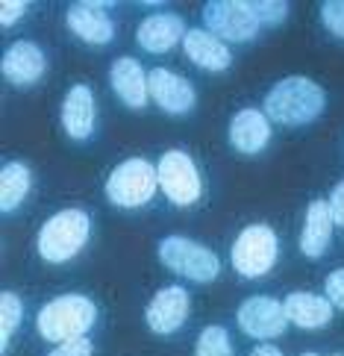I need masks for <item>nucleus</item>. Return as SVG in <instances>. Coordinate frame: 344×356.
<instances>
[{
  "label": "nucleus",
  "instance_id": "obj_1",
  "mask_svg": "<svg viewBox=\"0 0 344 356\" xmlns=\"http://www.w3.org/2000/svg\"><path fill=\"white\" fill-rule=\"evenodd\" d=\"M327 95L324 88L309 77H286L279 80L265 97V115L268 121H277L283 127L309 124L324 112Z\"/></svg>",
  "mask_w": 344,
  "mask_h": 356
},
{
  "label": "nucleus",
  "instance_id": "obj_2",
  "mask_svg": "<svg viewBox=\"0 0 344 356\" xmlns=\"http://www.w3.org/2000/svg\"><path fill=\"white\" fill-rule=\"evenodd\" d=\"M88 233H92V218L83 209H59L38 230L35 238L38 257L54 265L68 262L85 248Z\"/></svg>",
  "mask_w": 344,
  "mask_h": 356
},
{
  "label": "nucleus",
  "instance_id": "obj_3",
  "mask_svg": "<svg viewBox=\"0 0 344 356\" xmlns=\"http://www.w3.org/2000/svg\"><path fill=\"white\" fill-rule=\"evenodd\" d=\"M97 321V307L83 295H62L44 303L42 312L35 318V327L44 341H71L83 339Z\"/></svg>",
  "mask_w": 344,
  "mask_h": 356
},
{
  "label": "nucleus",
  "instance_id": "obj_4",
  "mask_svg": "<svg viewBox=\"0 0 344 356\" xmlns=\"http://www.w3.org/2000/svg\"><path fill=\"white\" fill-rule=\"evenodd\" d=\"M159 188V171L156 165H150L147 159H126L118 168L109 174L106 180V197L121 209H138L150 203V197Z\"/></svg>",
  "mask_w": 344,
  "mask_h": 356
},
{
  "label": "nucleus",
  "instance_id": "obj_5",
  "mask_svg": "<svg viewBox=\"0 0 344 356\" xmlns=\"http://www.w3.org/2000/svg\"><path fill=\"white\" fill-rule=\"evenodd\" d=\"M159 259L168 271H174L177 277H186L191 283H212L215 277L221 274V262L218 257L197 245L191 238L183 236H168L159 241Z\"/></svg>",
  "mask_w": 344,
  "mask_h": 356
},
{
  "label": "nucleus",
  "instance_id": "obj_6",
  "mask_svg": "<svg viewBox=\"0 0 344 356\" xmlns=\"http://www.w3.org/2000/svg\"><path fill=\"white\" fill-rule=\"evenodd\" d=\"M277 250H279V241H277V233L271 230V227L268 224H250L238 233L229 257H233V268L241 277L256 280V277H265L274 268Z\"/></svg>",
  "mask_w": 344,
  "mask_h": 356
},
{
  "label": "nucleus",
  "instance_id": "obj_7",
  "mask_svg": "<svg viewBox=\"0 0 344 356\" xmlns=\"http://www.w3.org/2000/svg\"><path fill=\"white\" fill-rule=\"evenodd\" d=\"M156 171H159V188L171 203H177V207H191V203L200 200L203 180H200L195 159L188 154H183V150H168V154H162V159L156 162Z\"/></svg>",
  "mask_w": 344,
  "mask_h": 356
},
{
  "label": "nucleus",
  "instance_id": "obj_8",
  "mask_svg": "<svg viewBox=\"0 0 344 356\" xmlns=\"http://www.w3.org/2000/svg\"><path fill=\"white\" fill-rule=\"evenodd\" d=\"M203 24L221 42H250L259 33V24L245 0H212L203 6Z\"/></svg>",
  "mask_w": 344,
  "mask_h": 356
},
{
  "label": "nucleus",
  "instance_id": "obj_9",
  "mask_svg": "<svg viewBox=\"0 0 344 356\" xmlns=\"http://www.w3.org/2000/svg\"><path fill=\"white\" fill-rule=\"evenodd\" d=\"M286 324H288L286 309L277 298L256 295V298H247L238 307V327L245 330V336H250V339H259V341L277 339L286 333Z\"/></svg>",
  "mask_w": 344,
  "mask_h": 356
},
{
  "label": "nucleus",
  "instance_id": "obj_10",
  "mask_svg": "<svg viewBox=\"0 0 344 356\" xmlns=\"http://www.w3.org/2000/svg\"><path fill=\"white\" fill-rule=\"evenodd\" d=\"M191 312V298L188 291L183 286H165L159 289L156 295H153V300L147 303V312H145V321L147 327L153 330V333L159 336H171L177 333L186 318Z\"/></svg>",
  "mask_w": 344,
  "mask_h": 356
},
{
  "label": "nucleus",
  "instance_id": "obj_11",
  "mask_svg": "<svg viewBox=\"0 0 344 356\" xmlns=\"http://www.w3.org/2000/svg\"><path fill=\"white\" fill-rule=\"evenodd\" d=\"M147 86H150V100H156V106L168 112V115H186L197 104L195 86L168 68H153L147 74Z\"/></svg>",
  "mask_w": 344,
  "mask_h": 356
},
{
  "label": "nucleus",
  "instance_id": "obj_12",
  "mask_svg": "<svg viewBox=\"0 0 344 356\" xmlns=\"http://www.w3.org/2000/svg\"><path fill=\"white\" fill-rule=\"evenodd\" d=\"M109 83L115 95L130 109H145L150 100V86H147V71L138 65L133 56H121L112 62L109 68Z\"/></svg>",
  "mask_w": 344,
  "mask_h": 356
},
{
  "label": "nucleus",
  "instance_id": "obj_13",
  "mask_svg": "<svg viewBox=\"0 0 344 356\" xmlns=\"http://www.w3.org/2000/svg\"><path fill=\"white\" fill-rule=\"evenodd\" d=\"M0 68H3V77L12 86H33V83L42 80L47 59L35 42H15V44L6 47L3 65Z\"/></svg>",
  "mask_w": 344,
  "mask_h": 356
},
{
  "label": "nucleus",
  "instance_id": "obj_14",
  "mask_svg": "<svg viewBox=\"0 0 344 356\" xmlns=\"http://www.w3.org/2000/svg\"><path fill=\"white\" fill-rule=\"evenodd\" d=\"M186 24L180 15L174 12H156V15H147L136 30V42L142 44L147 54H165L171 50L177 42L186 39Z\"/></svg>",
  "mask_w": 344,
  "mask_h": 356
},
{
  "label": "nucleus",
  "instance_id": "obj_15",
  "mask_svg": "<svg viewBox=\"0 0 344 356\" xmlns=\"http://www.w3.org/2000/svg\"><path fill=\"white\" fill-rule=\"evenodd\" d=\"M109 3H74L68 9V27L88 44H109L115 35V24L106 15Z\"/></svg>",
  "mask_w": 344,
  "mask_h": 356
},
{
  "label": "nucleus",
  "instance_id": "obj_16",
  "mask_svg": "<svg viewBox=\"0 0 344 356\" xmlns=\"http://www.w3.org/2000/svg\"><path fill=\"white\" fill-rule=\"evenodd\" d=\"M333 209H329V200H312L309 209H306V221H303V233H300V250L303 257L309 259H321L329 241H333Z\"/></svg>",
  "mask_w": 344,
  "mask_h": 356
},
{
  "label": "nucleus",
  "instance_id": "obj_17",
  "mask_svg": "<svg viewBox=\"0 0 344 356\" xmlns=\"http://www.w3.org/2000/svg\"><path fill=\"white\" fill-rule=\"evenodd\" d=\"M62 127L74 142H85L95 133V95L88 86H71L62 100Z\"/></svg>",
  "mask_w": 344,
  "mask_h": 356
},
{
  "label": "nucleus",
  "instance_id": "obj_18",
  "mask_svg": "<svg viewBox=\"0 0 344 356\" xmlns=\"http://www.w3.org/2000/svg\"><path fill=\"white\" fill-rule=\"evenodd\" d=\"M271 142V121L259 109H241L236 112V118L229 121V145L238 154H259L265 145Z\"/></svg>",
  "mask_w": 344,
  "mask_h": 356
},
{
  "label": "nucleus",
  "instance_id": "obj_19",
  "mask_svg": "<svg viewBox=\"0 0 344 356\" xmlns=\"http://www.w3.org/2000/svg\"><path fill=\"white\" fill-rule=\"evenodd\" d=\"M183 50L203 71H227L229 62H233V54H229L227 42H221L218 35H212L209 30H188L183 39Z\"/></svg>",
  "mask_w": 344,
  "mask_h": 356
},
{
  "label": "nucleus",
  "instance_id": "obj_20",
  "mask_svg": "<svg viewBox=\"0 0 344 356\" xmlns=\"http://www.w3.org/2000/svg\"><path fill=\"white\" fill-rule=\"evenodd\" d=\"M283 309L288 321L303 330H321L333 321V303L312 291H291L283 300Z\"/></svg>",
  "mask_w": 344,
  "mask_h": 356
},
{
  "label": "nucleus",
  "instance_id": "obj_21",
  "mask_svg": "<svg viewBox=\"0 0 344 356\" xmlns=\"http://www.w3.org/2000/svg\"><path fill=\"white\" fill-rule=\"evenodd\" d=\"M30 168L24 162H6L0 171V209L15 212L30 195Z\"/></svg>",
  "mask_w": 344,
  "mask_h": 356
},
{
  "label": "nucleus",
  "instance_id": "obj_22",
  "mask_svg": "<svg viewBox=\"0 0 344 356\" xmlns=\"http://www.w3.org/2000/svg\"><path fill=\"white\" fill-rule=\"evenodd\" d=\"M21 318H24L21 298L15 295V291H3V295H0V350L9 348V339L18 330Z\"/></svg>",
  "mask_w": 344,
  "mask_h": 356
},
{
  "label": "nucleus",
  "instance_id": "obj_23",
  "mask_svg": "<svg viewBox=\"0 0 344 356\" xmlns=\"http://www.w3.org/2000/svg\"><path fill=\"white\" fill-rule=\"evenodd\" d=\"M195 356H236L233 353V345H229L227 330L218 327V324H212V327L203 330V333L197 336Z\"/></svg>",
  "mask_w": 344,
  "mask_h": 356
},
{
  "label": "nucleus",
  "instance_id": "obj_24",
  "mask_svg": "<svg viewBox=\"0 0 344 356\" xmlns=\"http://www.w3.org/2000/svg\"><path fill=\"white\" fill-rule=\"evenodd\" d=\"M250 15L256 18V24L262 27V24H279L286 21L288 15V3L286 0H245Z\"/></svg>",
  "mask_w": 344,
  "mask_h": 356
},
{
  "label": "nucleus",
  "instance_id": "obj_25",
  "mask_svg": "<svg viewBox=\"0 0 344 356\" xmlns=\"http://www.w3.org/2000/svg\"><path fill=\"white\" fill-rule=\"evenodd\" d=\"M321 21L333 35L344 39V0H327L321 6Z\"/></svg>",
  "mask_w": 344,
  "mask_h": 356
},
{
  "label": "nucleus",
  "instance_id": "obj_26",
  "mask_svg": "<svg viewBox=\"0 0 344 356\" xmlns=\"http://www.w3.org/2000/svg\"><path fill=\"white\" fill-rule=\"evenodd\" d=\"M324 289H327V300L333 303V307L344 309V268L333 271L327 280H324Z\"/></svg>",
  "mask_w": 344,
  "mask_h": 356
},
{
  "label": "nucleus",
  "instance_id": "obj_27",
  "mask_svg": "<svg viewBox=\"0 0 344 356\" xmlns=\"http://www.w3.org/2000/svg\"><path fill=\"white\" fill-rule=\"evenodd\" d=\"M92 341H88L85 336L83 339H71V341H62V345L54 350V353H47V356H92Z\"/></svg>",
  "mask_w": 344,
  "mask_h": 356
},
{
  "label": "nucleus",
  "instance_id": "obj_28",
  "mask_svg": "<svg viewBox=\"0 0 344 356\" xmlns=\"http://www.w3.org/2000/svg\"><path fill=\"white\" fill-rule=\"evenodd\" d=\"M27 3H0V24H3V27H12V24H15L18 18H24L27 15Z\"/></svg>",
  "mask_w": 344,
  "mask_h": 356
},
{
  "label": "nucleus",
  "instance_id": "obj_29",
  "mask_svg": "<svg viewBox=\"0 0 344 356\" xmlns=\"http://www.w3.org/2000/svg\"><path fill=\"white\" fill-rule=\"evenodd\" d=\"M329 209H333L336 224H341V227H344V180L333 188V195H329Z\"/></svg>",
  "mask_w": 344,
  "mask_h": 356
},
{
  "label": "nucleus",
  "instance_id": "obj_30",
  "mask_svg": "<svg viewBox=\"0 0 344 356\" xmlns=\"http://www.w3.org/2000/svg\"><path fill=\"white\" fill-rule=\"evenodd\" d=\"M250 356H283V350L274 348V345H259L256 350H253Z\"/></svg>",
  "mask_w": 344,
  "mask_h": 356
},
{
  "label": "nucleus",
  "instance_id": "obj_31",
  "mask_svg": "<svg viewBox=\"0 0 344 356\" xmlns=\"http://www.w3.org/2000/svg\"><path fill=\"white\" fill-rule=\"evenodd\" d=\"M303 356H318V353H303ZM336 356H341V353H336Z\"/></svg>",
  "mask_w": 344,
  "mask_h": 356
}]
</instances>
